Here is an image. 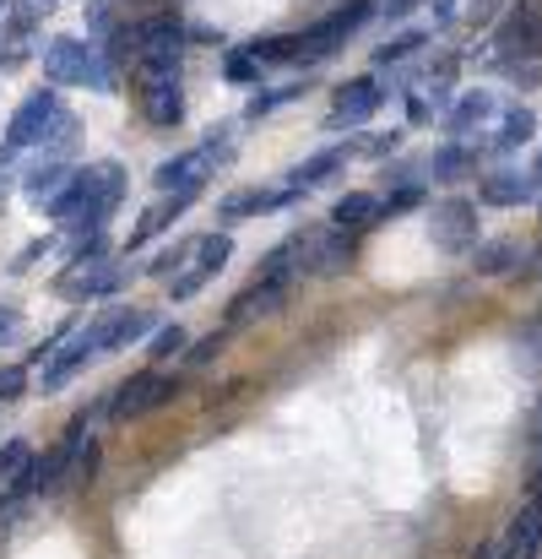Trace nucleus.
I'll use <instances>...</instances> for the list:
<instances>
[{
  "mask_svg": "<svg viewBox=\"0 0 542 559\" xmlns=\"http://www.w3.org/2000/svg\"><path fill=\"white\" fill-rule=\"evenodd\" d=\"M16 337H22V310L0 305V343H16Z\"/></svg>",
  "mask_w": 542,
  "mask_h": 559,
  "instance_id": "38",
  "label": "nucleus"
},
{
  "mask_svg": "<svg viewBox=\"0 0 542 559\" xmlns=\"http://www.w3.org/2000/svg\"><path fill=\"white\" fill-rule=\"evenodd\" d=\"M120 201H125V169H120L115 158H104V164L71 169V180L49 201V212L65 217V223H76V228H104V217H109Z\"/></svg>",
  "mask_w": 542,
  "mask_h": 559,
  "instance_id": "1",
  "label": "nucleus"
},
{
  "mask_svg": "<svg viewBox=\"0 0 542 559\" xmlns=\"http://www.w3.org/2000/svg\"><path fill=\"white\" fill-rule=\"evenodd\" d=\"M55 115H60V98H55V93H33V98H22V109L5 120V147H11V153L38 147L44 131L55 126Z\"/></svg>",
  "mask_w": 542,
  "mask_h": 559,
  "instance_id": "12",
  "label": "nucleus"
},
{
  "mask_svg": "<svg viewBox=\"0 0 542 559\" xmlns=\"http://www.w3.org/2000/svg\"><path fill=\"white\" fill-rule=\"evenodd\" d=\"M174 354H184V326H164V332L153 337V359L164 365V359H174Z\"/></svg>",
  "mask_w": 542,
  "mask_h": 559,
  "instance_id": "34",
  "label": "nucleus"
},
{
  "mask_svg": "<svg viewBox=\"0 0 542 559\" xmlns=\"http://www.w3.org/2000/svg\"><path fill=\"white\" fill-rule=\"evenodd\" d=\"M87 359H93V354H87V343H82V337H71V343H65V354H60V359L44 370V385H60V380H71V374L82 370Z\"/></svg>",
  "mask_w": 542,
  "mask_h": 559,
  "instance_id": "26",
  "label": "nucleus"
},
{
  "mask_svg": "<svg viewBox=\"0 0 542 559\" xmlns=\"http://www.w3.org/2000/svg\"><path fill=\"white\" fill-rule=\"evenodd\" d=\"M282 299H288V283H277V277H261V283H250L233 305H228V326H250V321H261V316H272V310H282Z\"/></svg>",
  "mask_w": 542,
  "mask_h": 559,
  "instance_id": "14",
  "label": "nucleus"
},
{
  "mask_svg": "<svg viewBox=\"0 0 542 559\" xmlns=\"http://www.w3.org/2000/svg\"><path fill=\"white\" fill-rule=\"evenodd\" d=\"M412 5H418V0H380V11H385V16H407Z\"/></svg>",
  "mask_w": 542,
  "mask_h": 559,
  "instance_id": "39",
  "label": "nucleus"
},
{
  "mask_svg": "<svg viewBox=\"0 0 542 559\" xmlns=\"http://www.w3.org/2000/svg\"><path fill=\"white\" fill-rule=\"evenodd\" d=\"M499 60H542V0H527L505 16V27L494 33Z\"/></svg>",
  "mask_w": 542,
  "mask_h": 559,
  "instance_id": "10",
  "label": "nucleus"
},
{
  "mask_svg": "<svg viewBox=\"0 0 542 559\" xmlns=\"http://www.w3.org/2000/svg\"><path fill=\"white\" fill-rule=\"evenodd\" d=\"M348 169V147H326V153H315V158H304L293 175H288V190L299 195V190H315V186H326L332 175H342Z\"/></svg>",
  "mask_w": 542,
  "mask_h": 559,
  "instance_id": "19",
  "label": "nucleus"
},
{
  "mask_svg": "<svg viewBox=\"0 0 542 559\" xmlns=\"http://www.w3.org/2000/svg\"><path fill=\"white\" fill-rule=\"evenodd\" d=\"M217 136H222V131H212V142L190 147V153H180V158L158 164L153 186L158 190H201V180H212V175H217V164H228V158H233V147H228V142H217Z\"/></svg>",
  "mask_w": 542,
  "mask_h": 559,
  "instance_id": "5",
  "label": "nucleus"
},
{
  "mask_svg": "<svg viewBox=\"0 0 542 559\" xmlns=\"http://www.w3.org/2000/svg\"><path fill=\"white\" fill-rule=\"evenodd\" d=\"M450 11H456V5H450V0H434V16H439V22H445V16H450Z\"/></svg>",
  "mask_w": 542,
  "mask_h": 559,
  "instance_id": "40",
  "label": "nucleus"
},
{
  "mask_svg": "<svg viewBox=\"0 0 542 559\" xmlns=\"http://www.w3.org/2000/svg\"><path fill=\"white\" fill-rule=\"evenodd\" d=\"M418 201H423V186H401L390 201H380V217H390V212H412Z\"/></svg>",
  "mask_w": 542,
  "mask_h": 559,
  "instance_id": "36",
  "label": "nucleus"
},
{
  "mask_svg": "<svg viewBox=\"0 0 542 559\" xmlns=\"http://www.w3.org/2000/svg\"><path fill=\"white\" fill-rule=\"evenodd\" d=\"M472 169H478V153L461 147V142H450V147L434 153V180H461V175H472Z\"/></svg>",
  "mask_w": 542,
  "mask_h": 559,
  "instance_id": "24",
  "label": "nucleus"
},
{
  "mask_svg": "<svg viewBox=\"0 0 542 559\" xmlns=\"http://www.w3.org/2000/svg\"><path fill=\"white\" fill-rule=\"evenodd\" d=\"M510 266H521V245L516 239H478L472 245V272L478 277H505Z\"/></svg>",
  "mask_w": 542,
  "mask_h": 559,
  "instance_id": "20",
  "label": "nucleus"
},
{
  "mask_svg": "<svg viewBox=\"0 0 542 559\" xmlns=\"http://www.w3.org/2000/svg\"><path fill=\"white\" fill-rule=\"evenodd\" d=\"M332 223L348 228V234H363V228L380 223V201H374L369 190H353V195H342V201L332 206Z\"/></svg>",
  "mask_w": 542,
  "mask_h": 559,
  "instance_id": "23",
  "label": "nucleus"
},
{
  "mask_svg": "<svg viewBox=\"0 0 542 559\" xmlns=\"http://www.w3.org/2000/svg\"><path fill=\"white\" fill-rule=\"evenodd\" d=\"M65 180H71V169H65V164H44V169H33V175H27V195L44 206V201H55V195L65 190Z\"/></svg>",
  "mask_w": 542,
  "mask_h": 559,
  "instance_id": "25",
  "label": "nucleus"
},
{
  "mask_svg": "<svg viewBox=\"0 0 542 559\" xmlns=\"http://www.w3.org/2000/svg\"><path fill=\"white\" fill-rule=\"evenodd\" d=\"M532 180H538V186H542V153H538V164H532Z\"/></svg>",
  "mask_w": 542,
  "mask_h": 559,
  "instance_id": "42",
  "label": "nucleus"
},
{
  "mask_svg": "<svg viewBox=\"0 0 542 559\" xmlns=\"http://www.w3.org/2000/svg\"><path fill=\"white\" fill-rule=\"evenodd\" d=\"M288 98H299V87H272V93H255L244 115H250V120H261V115H272V109H277V104H288Z\"/></svg>",
  "mask_w": 542,
  "mask_h": 559,
  "instance_id": "32",
  "label": "nucleus"
},
{
  "mask_svg": "<svg viewBox=\"0 0 542 559\" xmlns=\"http://www.w3.org/2000/svg\"><path fill=\"white\" fill-rule=\"evenodd\" d=\"M353 266V234L348 228H310L304 234V272L310 277H342Z\"/></svg>",
  "mask_w": 542,
  "mask_h": 559,
  "instance_id": "11",
  "label": "nucleus"
},
{
  "mask_svg": "<svg viewBox=\"0 0 542 559\" xmlns=\"http://www.w3.org/2000/svg\"><path fill=\"white\" fill-rule=\"evenodd\" d=\"M180 396V380L164 370H142L131 374L120 391H115V402H109V413L115 418H147V413H158V407H169Z\"/></svg>",
  "mask_w": 542,
  "mask_h": 559,
  "instance_id": "6",
  "label": "nucleus"
},
{
  "mask_svg": "<svg viewBox=\"0 0 542 559\" xmlns=\"http://www.w3.org/2000/svg\"><path fill=\"white\" fill-rule=\"evenodd\" d=\"M228 255H233V239L228 234H206V239H195V250H190V266L169 277V288H174V299H195L222 266H228Z\"/></svg>",
  "mask_w": 542,
  "mask_h": 559,
  "instance_id": "8",
  "label": "nucleus"
},
{
  "mask_svg": "<svg viewBox=\"0 0 542 559\" xmlns=\"http://www.w3.org/2000/svg\"><path fill=\"white\" fill-rule=\"evenodd\" d=\"M538 190H542V186L532 180V175L499 169V175H489V180H483V190H478V195H483V206H527V201H532Z\"/></svg>",
  "mask_w": 542,
  "mask_h": 559,
  "instance_id": "16",
  "label": "nucleus"
},
{
  "mask_svg": "<svg viewBox=\"0 0 542 559\" xmlns=\"http://www.w3.org/2000/svg\"><path fill=\"white\" fill-rule=\"evenodd\" d=\"M217 348H222V332H212V337H201V343H195V348H190L184 359H190V365H212V359H217Z\"/></svg>",
  "mask_w": 542,
  "mask_h": 559,
  "instance_id": "37",
  "label": "nucleus"
},
{
  "mask_svg": "<svg viewBox=\"0 0 542 559\" xmlns=\"http://www.w3.org/2000/svg\"><path fill=\"white\" fill-rule=\"evenodd\" d=\"M190 250H195V239H180V245H169V250H158L147 272H153V277H174V272H180L184 261H190Z\"/></svg>",
  "mask_w": 542,
  "mask_h": 559,
  "instance_id": "27",
  "label": "nucleus"
},
{
  "mask_svg": "<svg viewBox=\"0 0 542 559\" xmlns=\"http://www.w3.org/2000/svg\"><path fill=\"white\" fill-rule=\"evenodd\" d=\"M147 332H153V316H147V310H104V316L82 332V343H87V354L98 359V354L131 348V343L147 337Z\"/></svg>",
  "mask_w": 542,
  "mask_h": 559,
  "instance_id": "9",
  "label": "nucleus"
},
{
  "mask_svg": "<svg viewBox=\"0 0 542 559\" xmlns=\"http://www.w3.org/2000/svg\"><path fill=\"white\" fill-rule=\"evenodd\" d=\"M98 478V445L87 440V451L76 445V462H71V484H93Z\"/></svg>",
  "mask_w": 542,
  "mask_h": 559,
  "instance_id": "33",
  "label": "nucleus"
},
{
  "mask_svg": "<svg viewBox=\"0 0 542 559\" xmlns=\"http://www.w3.org/2000/svg\"><path fill=\"white\" fill-rule=\"evenodd\" d=\"M190 201H195V190H164V201H158V206H147V212H142V223L131 228V250H136V245H147L153 234H164Z\"/></svg>",
  "mask_w": 542,
  "mask_h": 559,
  "instance_id": "17",
  "label": "nucleus"
},
{
  "mask_svg": "<svg viewBox=\"0 0 542 559\" xmlns=\"http://www.w3.org/2000/svg\"><path fill=\"white\" fill-rule=\"evenodd\" d=\"M282 201H293V190H233V195L217 206V217H222V223H239V217L272 212V206H282Z\"/></svg>",
  "mask_w": 542,
  "mask_h": 559,
  "instance_id": "22",
  "label": "nucleus"
},
{
  "mask_svg": "<svg viewBox=\"0 0 542 559\" xmlns=\"http://www.w3.org/2000/svg\"><path fill=\"white\" fill-rule=\"evenodd\" d=\"M222 76H228V82H255V76H261V60H255L250 49H244V55H228V60H222Z\"/></svg>",
  "mask_w": 542,
  "mask_h": 559,
  "instance_id": "31",
  "label": "nucleus"
},
{
  "mask_svg": "<svg viewBox=\"0 0 542 559\" xmlns=\"http://www.w3.org/2000/svg\"><path fill=\"white\" fill-rule=\"evenodd\" d=\"M27 396V370L22 365H0V402H16Z\"/></svg>",
  "mask_w": 542,
  "mask_h": 559,
  "instance_id": "35",
  "label": "nucleus"
},
{
  "mask_svg": "<svg viewBox=\"0 0 542 559\" xmlns=\"http://www.w3.org/2000/svg\"><path fill=\"white\" fill-rule=\"evenodd\" d=\"M136 93H142V115L153 126H180L184 120V87L180 66H136Z\"/></svg>",
  "mask_w": 542,
  "mask_h": 559,
  "instance_id": "4",
  "label": "nucleus"
},
{
  "mask_svg": "<svg viewBox=\"0 0 542 559\" xmlns=\"http://www.w3.org/2000/svg\"><path fill=\"white\" fill-rule=\"evenodd\" d=\"M5 5H11V0H0V11H5Z\"/></svg>",
  "mask_w": 542,
  "mask_h": 559,
  "instance_id": "43",
  "label": "nucleus"
},
{
  "mask_svg": "<svg viewBox=\"0 0 542 559\" xmlns=\"http://www.w3.org/2000/svg\"><path fill=\"white\" fill-rule=\"evenodd\" d=\"M418 49H423V33H401V38H390L385 49H374V60L390 66V60H407V55H418Z\"/></svg>",
  "mask_w": 542,
  "mask_h": 559,
  "instance_id": "30",
  "label": "nucleus"
},
{
  "mask_svg": "<svg viewBox=\"0 0 542 559\" xmlns=\"http://www.w3.org/2000/svg\"><path fill=\"white\" fill-rule=\"evenodd\" d=\"M44 76H49L55 87H76V82L109 87V71L98 66V49L82 44V38H49V44H44Z\"/></svg>",
  "mask_w": 542,
  "mask_h": 559,
  "instance_id": "3",
  "label": "nucleus"
},
{
  "mask_svg": "<svg viewBox=\"0 0 542 559\" xmlns=\"http://www.w3.org/2000/svg\"><path fill=\"white\" fill-rule=\"evenodd\" d=\"M293 49H299V44H293V33H288V38H255V44H250V55H255L261 66H277V60H293Z\"/></svg>",
  "mask_w": 542,
  "mask_h": 559,
  "instance_id": "28",
  "label": "nucleus"
},
{
  "mask_svg": "<svg viewBox=\"0 0 542 559\" xmlns=\"http://www.w3.org/2000/svg\"><path fill=\"white\" fill-rule=\"evenodd\" d=\"M369 16H374V5H369V0H348V5L326 11L321 22H310L304 33H293V44H299V49H293V60H304V66H310V60H326V55H337V49H342V44L359 33Z\"/></svg>",
  "mask_w": 542,
  "mask_h": 559,
  "instance_id": "2",
  "label": "nucleus"
},
{
  "mask_svg": "<svg viewBox=\"0 0 542 559\" xmlns=\"http://www.w3.org/2000/svg\"><path fill=\"white\" fill-rule=\"evenodd\" d=\"M385 104L380 82L374 76H353L348 87H337V109H332V126H363L374 109Z\"/></svg>",
  "mask_w": 542,
  "mask_h": 559,
  "instance_id": "15",
  "label": "nucleus"
},
{
  "mask_svg": "<svg viewBox=\"0 0 542 559\" xmlns=\"http://www.w3.org/2000/svg\"><path fill=\"white\" fill-rule=\"evenodd\" d=\"M494 115H499V98L478 87V93H467V98H461V104H456V109L445 115V131H450V136H467V131H478V126H489Z\"/></svg>",
  "mask_w": 542,
  "mask_h": 559,
  "instance_id": "18",
  "label": "nucleus"
},
{
  "mask_svg": "<svg viewBox=\"0 0 542 559\" xmlns=\"http://www.w3.org/2000/svg\"><path fill=\"white\" fill-rule=\"evenodd\" d=\"M429 234L445 255H472L478 245V206L467 195H445L434 212H429Z\"/></svg>",
  "mask_w": 542,
  "mask_h": 559,
  "instance_id": "7",
  "label": "nucleus"
},
{
  "mask_svg": "<svg viewBox=\"0 0 542 559\" xmlns=\"http://www.w3.org/2000/svg\"><path fill=\"white\" fill-rule=\"evenodd\" d=\"M538 136V115L527 109V104H510L505 115H499V131H494V153H516V147H527Z\"/></svg>",
  "mask_w": 542,
  "mask_h": 559,
  "instance_id": "21",
  "label": "nucleus"
},
{
  "mask_svg": "<svg viewBox=\"0 0 542 559\" xmlns=\"http://www.w3.org/2000/svg\"><path fill=\"white\" fill-rule=\"evenodd\" d=\"M27 462H33V456H27V445H22V440H5V445H0V489H5Z\"/></svg>",
  "mask_w": 542,
  "mask_h": 559,
  "instance_id": "29",
  "label": "nucleus"
},
{
  "mask_svg": "<svg viewBox=\"0 0 542 559\" xmlns=\"http://www.w3.org/2000/svg\"><path fill=\"white\" fill-rule=\"evenodd\" d=\"M131 277V266H109V261H82L60 277V294L65 299H104V294H120Z\"/></svg>",
  "mask_w": 542,
  "mask_h": 559,
  "instance_id": "13",
  "label": "nucleus"
},
{
  "mask_svg": "<svg viewBox=\"0 0 542 559\" xmlns=\"http://www.w3.org/2000/svg\"><path fill=\"white\" fill-rule=\"evenodd\" d=\"M5 180H11V175H5V158H0V206H5Z\"/></svg>",
  "mask_w": 542,
  "mask_h": 559,
  "instance_id": "41",
  "label": "nucleus"
}]
</instances>
